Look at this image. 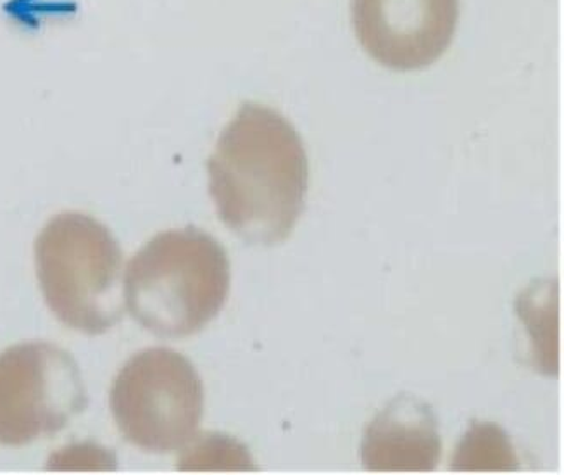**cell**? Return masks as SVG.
<instances>
[{"mask_svg": "<svg viewBox=\"0 0 564 475\" xmlns=\"http://www.w3.org/2000/svg\"><path fill=\"white\" fill-rule=\"evenodd\" d=\"M121 435L145 452H175L194 440L204 415V386L191 359L170 348L131 356L109 396Z\"/></svg>", "mask_w": 564, "mask_h": 475, "instance_id": "277c9868", "label": "cell"}, {"mask_svg": "<svg viewBox=\"0 0 564 475\" xmlns=\"http://www.w3.org/2000/svg\"><path fill=\"white\" fill-rule=\"evenodd\" d=\"M456 472H517L520 460L508 432L494 422L469 423L451 460Z\"/></svg>", "mask_w": 564, "mask_h": 475, "instance_id": "ba28073f", "label": "cell"}, {"mask_svg": "<svg viewBox=\"0 0 564 475\" xmlns=\"http://www.w3.org/2000/svg\"><path fill=\"white\" fill-rule=\"evenodd\" d=\"M39 284L66 327L97 336L124 313L123 251L102 222L85 213L52 216L35 240Z\"/></svg>", "mask_w": 564, "mask_h": 475, "instance_id": "3957f363", "label": "cell"}, {"mask_svg": "<svg viewBox=\"0 0 564 475\" xmlns=\"http://www.w3.org/2000/svg\"><path fill=\"white\" fill-rule=\"evenodd\" d=\"M207 173L219 220L246 242H283L306 208L310 161L303 139L268 106H240L219 133Z\"/></svg>", "mask_w": 564, "mask_h": 475, "instance_id": "6da1fadb", "label": "cell"}, {"mask_svg": "<svg viewBox=\"0 0 564 475\" xmlns=\"http://www.w3.org/2000/svg\"><path fill=\"white\" fill-rule=\"evenodd\" d=\"M176 467L180 471H249L258 468L246 444L231 435L209 432L185 444Z\"/></svg>", "mask_w": 564, "mask_h": 475, "instance_id": "9c48e42d", "label": "cell"}, {"mask_svg": "<svg viewBox=\"0 0 564 475\" xmlns=\"http://www.w3.org/2000/svg\"><path fill=\"white\" fill-rule=\"evenodd\" d=\"M442 456L434 410L416 396L390 401L366 428L362 467L370 472H432Z\"/></svg>", "mask_w": 564, "mask_h": 475, "instance_id": "52a82bcc", "label": "cell"}, {"mask_svg": "<svg viewBox=\"0 0 564 475\" xmlns=\"http://www.w3.org/2000/svg\"><path fill=\"white\" fill-rule=\"evenodd\" d=\"M230 292V260L221 244L197 227L152 237L128 263L123 298L137 324L180 339L218 316Z\"/></svg>", "mask_w": 564, "mask_h": 475, "instance_id": "7a4b0ae2", "label": "cell"}, {"mask_svg": "<svg viewBox=\"0 0 564 475\" xmlns=\"http://www.w3.org/2000/svg\"><path fill=\"white\" fill-rule=\"evenodd\" d=\"M87 404L80 367L66 349L32 341L0 353L2 446H24L57 434Z\"/></svg>", "mask_w": 564, "mask_h": 475, "instance_id": "5b68a950", "label": "cell"}, {"mask_svg": "<svg viewBox=\"0 0 564 475\" xmlns=\"http://www.w3.org/2000/svg\"><path fill=\"white\" fill-rule=\"evenodd\" d=\"M48 468H115V455L96 444H76L64 447L52 456Z\"/></svg>", "mask_w": 564, "mask_h": 475, "instance_id": "30bf717a", "label": "cell"}, {"mask_svg": "<svg viewBox=\"0 0 564 475\" xmlns=\"http://www.w3.org/2000/svg\"><path fill=\"white\" fill-rule=\"evenodd\" d=\"M354 32L393 72L425 69L453 44L459 0H352Z\"/></svg>", "mask_w": 564, "mask_h": 475, "instance_id": "8992f818", "label": "cell"}]
</instances>
